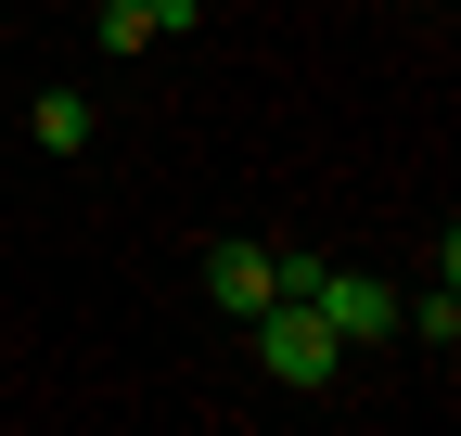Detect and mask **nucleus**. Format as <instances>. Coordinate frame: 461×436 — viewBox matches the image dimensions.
<instances>
[{
	"label": "nucleus",
	"mask_w": 461,
	"mask_h": 436,
	"mask_svg": "<svg viewBox=\"0 0 461 436\" xmlns=\"http://www.w3.org/2000/svg\"><path fill=\"white\" fill-rule=\"evenodd\" d=\"M205 295H218L230 321H257V308L282 295V269H269V244H218V257H205Z\"/></svg>",
	"instance_id": "7ed1b4c3"
},
{
	"label": "nucleus",
	"mask_w": 461,
	"mask_h": 436,
	"mask_svg": "<svg viewBox=\"0 0 461 436\" xmlns=\"http://www.w3.org/2000/svg\"><path fill=\"white\" fill-rule=\"evenodd\" d=\"M39 141H51V154H90V103H77V90H39Z\"/></svg>",
	"instance_id": "20e7f679"
},
{
	"label": "nucleus",
	"mask_w": 461,
	"mask_h": 436,
	"mask_svg": "<svg viewBox=\"0 0 461 436\" xmlns=\"http://www.w3.org/2000/svg\"><path fill=\"white\" fill-rule=\"evenodd\" d=\"M333 359H346V334H333L308 295H269V308H257V372H269V386L321 398V386H333Z\"/></svg>",
	"instance_id": "f257e3e1"
},
{
	"label": "nucleus",
	"mask_w": 461,
	"mask_h": 436,
	"mask_svg": "<svg viewBox=\"0 0 461 436\" xmlns=\"http://www.w3.org/2000/svg\"><path fill=\"white\" fill-rule=\"evenodd\" d=\"M103 51H154V0H103Z\"/></svg>",
	"instance_id": "39448f33"
},
{
	"label": "nucleus",
	"mask_w": 461,
	"mask_h": 436,
	"mask_svg": "<svg viewBox=\"0 0 461 436\" xmlns=\"http://www.w3.org/2000/svg\"><path fill=\"white\" fill-rule=\"evenodd\" d=\"M308 308L333 321L346 347H372V334H397V321H411V308H397V283H372V269H321V295H308Z\"/></svg>",
	"instance_id": "f03ea898"
}]
</instances>
